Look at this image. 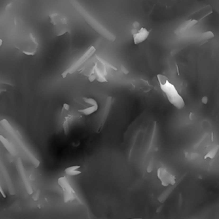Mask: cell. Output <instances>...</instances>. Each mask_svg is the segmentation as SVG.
Segmentation results:
<instances>
[{
	"mask_svg": "<svg viewBox=\"0 0 219 219\" xmlns=\"http://www.w3.org/2000/svg\"><path fill=\"white\" fill-rule=\"evenodd\" d=\"M131 34L133 36L134 43L135 45H139V44L147 40L149 34H150V31L147 30L145 28H140L138 29L133 28L131 30Z\"/></svg>",
	"mask_w": 219,
	"mask_h": 219,
	"instance_id": "9c48e42d",
	"label": "cell"
},
{
	"mask_svg": "<svg viewBox=\"0 0 219 219\" xmlns=\"http://www.w3.org/2000/svg\"><path fill=\"white\" fill-rule=\"evenodd\" d=\"M2 45H3V40H2L1 39H0V47L2 46Z\"/></svg>",
	"mask_w": 219,
	"mask_h": 219,
	"instance_id": "f546056e",
	"label": "cell"
},
{
	"mask_svg": "<svg viewBox=\"0 0 219 219\" xmlns=\"http://www.w3.org/2000/svg\"><path fill=\"white\" fill-rule=\"evenodd\" d=\"M218 150H219V145H216L214 147H212V149H211V150L205 155V159H206V158L213 159V158H215V157H216V155L217 154Z\"/></svg>",
	"mask_w": 219,
	"mask_h": 219,
	"instance_id": "d6986e66",
	"label": "cell"
},
{
	"mask_svg": "<svg viewBox=\"0 0 219 219\" xmlns=\"http://www.w3.org/2000/svg\"><path fill=\"white\" fill-rule=\"evenodd\" d=\"M70 3L73 5V7H74V8L81 15L83 19L85 20L86 22L93 29H94L97 33H98L101 36H103L104 39H106L109 41L114 42L116 40V38L115 34H113L111 32H110L108 29H106L103 26V25L98 22L95 18L91 16V15L87 12L86 10L84 9L77 1H76V0H70Z\"/></svg>",
	"mask_w": 219,
	"mask_h": 219,
	"instance_id": "6da1fadb",
	"label": "cell"
},
{
	"mask_svg": "<svg viewBox=\"0 0 219 219\" xmlns=\"http://www.w3.org/2000/svg\"><path fill=\"white\" fill-rule=\"evenodd\" d=\"M0 124H1L3 129H4L7 132H8L10 135L13 137L14 140L16 141V143L18 144V145H19V147L21 148V150L25 152V154L27 155V157L29 159V161L32 163L33 165H34L35 168H38L39 166V164H40V162H39V160L36 158V157L30 151H29V149L27 147V145L23 143L22 139H21V136L20 135L19 132L16 131V130H15L12 127V126L10 125V123L7 121L6 119H2L1 121H0Z\"/></svg>",
	"mask_w": 219,
	"mask_h": 219,
	"instance_id": "3957f363",
	"label": "cell"
},
{
	"mask_svg": "<svg viewBox=\"0 0 219 219\" xmlns=\"http://www.w3.org/2000/svg\"><path fill=\"white\" fill-rule=\"evenodd\" d=\"M186 175H187V173L186 174H183L181 176V177L179 179V181H176V183L175 184H173V185H170L169 188H168L165 191H163L161 194H160L159 196H158V201L160 202V203H164L166 201V200L168 199V198H169L170 197V195L171 194V193H173V191L175 190V189L176 188V187L177 186L180 184V182H181V181L182 180V179H183V177L184 176H186Z\"/></svg>",
	"mask_w": 219,
	"mask_h": 219,
	"instance_id": "4fadbf2b",
	"label": "cell"
},
{
	"mask_svg": "<svg viewBox=\"0 0 219 219\" xmlns=\"http://www.w3.org/2000/svg\"><path fill=\"white\" fill-rule=\"evenodd\" d=\"M10 7H11V3H9V4H8V5H7V6H6V8H5V10H8V9L10 8Z\"/></svg>",
	"mask_w": 219,
	"mask_h": 219,
	"instance_id": "83f0119b",
	"label": "cell"
},
{
	"mask_svg": "<svg viewBox=\"0 0 219 219\" xmlns=\"http://www.w3.org/2000/svg\"><path fill=\"white\" fill-rule=\"evenodd\" d=\"M132 86L134 88H136L139 91H141L143 93H148L152 90V85L149 84L147 81L143 79H137V80H133L131 81Z\"/></svg>",
	"mask_w": 219,
	"mask_h": 219,
	"instance_id": "5bb4252c",
	"label": "cell"
},
{
	"mask_svg": "<svg viewBox=\"0 0 219 219\" xmlns=\"http://www.w3.org/2000/svg\"><path fill=\"white\" fill-rule=\"evenodd\" d=\"M63 110H66V111H69V105L67 104H63Z\"/></svg>",
	"mask_w": 219,
	"mask_h": 219,
	"instance_id": "4316f807",
	"label": "cell"
},
{
	"mask_svg": "<svg viewBox=\"0 0 219 219\" xmlns=\"http://www.w3.org/2000/svg\"><path fill=\"white\" fill-rule=\"evenodd\" d=\"M50 18H51V22L54 26H57V30H56L57 36H61L68 32V29L64 27L67 24V21L64 17L61 16L57 14H53V15H51Z\"/></svg>",
	"mask_w": 219,
	"mask_h": 219,
	"instance_id": "52a82bcc",
	"label": "cell"
},
{
	"mask_svg": "<svg viewBox=\"0 0 219 219\" xmlns=\"http://www.w3.org/2000/svg\"><path fill=\"white\" fill-rule=\"evenodd\" d=\"M197 22H198V21H193V20H186L185 22L182 23L181 26L176 29V34H180V33H183L185 31H188L192 27L194 26L195 24H197Z\"/></svg>",
	"mask_w": 219,
	"mask_h": 219,
	"instance_id": "2e32d148",
	"label": "cell"
},
{
	"mask_svg": "<svg viewBox=\"0 0 219 219\" xmlns=\"http://www.w3.org/2000/svg\"><path fill=\"white\" fill-rule=\"evenodd\" d=\"M186 157H187V158L190 159V160H193L197 158H199V155L198 153H194V152H192V153H186Z\"/></svg>",
	"mask_w": 219,
	"mask_h": 219,
	"instance_id": "44dd1931",
	"label": "cell"
},
{
	"mask_svg": "<svg viewBox=\"0 0 219 219\" xmlns=\"http://www.w3.org/2000/svg\"><path fill=\"white\" fill-rule=\"evenodd\" d=\"M95 47L94 46H91L90 48L86 51V52L83 54V56H81V57L79 58V59L75 62V63L71 65L70 67H69L68 69H66L63 74H62V76H63V78H66V76L67 75L69 74H73V73H75L78 70V69H80V68H81L83 64H85V63L87 61V60H89L91 57H92V56L94 54V52H95Z\"/></svg>",
	"mask_w": 219,
	"mask_h": 219,
	"instance_id": "5b68a950",
	"label": "cell"
},
{
	"mask_svg": "<svg viewBox=\"0 0 219 219\" xmlns=\"http://www.w3.org/2000/svg\"><path fill=\"white\" fill-rule=\"evenodd\" d=\"M162 208H163V206H160L159 208H158V209H157V212H159V211L162 210Z\"/></svg>",
	"mask_w": 219,
	"mask_h": 219,
	"instance_id": "f1b7e54d",
	"label": "cell"
},
{
	"mask_svg": "<svg viewBox=\"0 0 219 219\" xmlns=\"http://www.w3.org/2000/svg\"><path fill=\"white\" fill-rule=\"evenodd\" d=\"M122 70L123 71V73H124L125 75H127V74H129V70H127V69H126L124 66H122Z\"/></svg>",
	"mask_w": 219,
	"mask_h": 219,
	"instance_id": "484cf974",
	"label": "cell"
},
{
	"mask_svg": "<svg viewBox=\"0 0 219 219\" xmlns=\"http://www.w3.org/2000/svg\"><path fill=\"white\" fill-rule=\"evenodd\" d=\"M213 37H214V34L211 31H207L200 35V39H203V40H207V39H210Z\"/></svg>",
	"mask_w": 219,
	"mask_h": 219,
	"instance_id": "ffe728a7",
	"label": "cell"
},
{
	"mask_svg": "<svg viewBox=\"0 0 219 219\" xmlns=\"http://www.w3.org/2000/svg\"><path fill=\"white\" fill-rule=\"evenodd\" d=\"M57 183L59 185V187L62 188V190H63L64 203H69V202L74 201V200H76V201H78L80 204H81L83 206L86 207L85 204H84L82 200L79 198L78 195L76 194L75 191L71 187V185L69 182L66 176H61L58 178Z\"/></svg>",
	"mask_w": 219,
	"mask_h": 219,
	"instance_id": "277c9868",
	"label": "cell"
},
{
	"mask_svg": "<svg viewBox=\"0 0 219 219\" xmlns=\"http://www.w3.org/2000/svg\"><path fill=\"white\" fill-rule=\"evenodd\" d=\"M0 193H1V194H2V196L3 197V198H5V197H6V195H5L4 192H3V188H2L1 184H0Z\"/></svg>",
	"mask_w": 219,
	"mask_h": 219,
	"instance_id": "d4e9b609",
	"label": "cell"
},
{
	"mask_svg": "<svg viewBox=\"0 0 219 219\" xmlns=\"http://www.w3.org/2000/svg\"><path fill=\"white\" fill-rule=\"evenodd\" d=\"M16 169L18 170V173H19L20 176L21 177V180H22V182L25 186V188H26V191L28 192V194H32L34 190H33V188L30 184V181H29V179L27 176V174L25 172V169L24 166L22 164V161H21V158H17L16 159Z\"/></svg>",
	"mask_w": 219,
	"mask_h": 219,
	"instance_id": "ba28073f",
	"label": "cell"
},
{
	"mask_svg": "<svg viewBox=\"0 0 219 219\" xmlns=\"http://www.w3.org/2000/svg\"><path fill=\"white\" fill-rule=\"evenodd\" d=\"M113 100L114 99H113L112 97H108L107 98L106 103H105V106L103 110V112H102V116H101V118H100V121H99V124H98V127L97 129V133H100L101 130L103 129L104 123H105V122H106V120H107L108 116H109L110 111H111Z\"/></svg>",
	"mask_w": 219,
	"mask_h": 219,
	"instance_id": "8fae6325",
	"label": "cell"
},
{
	"mask_svg": "<svg viewBox=\"0 0 219 219\" xmlns=\"http://www.w3.org/2000/svg\"><path fill=\"white\" fill-rule=\"evenodd\" d=\"M32 198L34 201H37V200L39 199V195H40V191L39 190H36L35 192H33L32 193Z\"/></svg>",
	"mask_w": 219,
	"mask_h": 219,
	"instance_id": "7402d4cb",
	"label": "cell"
},
{
	"mask_svg": "<svg viewBox=\"0 0 219 219\" xmlns=\"http://www.w3.org/2000/svg\"><path fill=\"white\" fill-rule=\"evenodd\" d=\"M80 169H81V165H72L67 167L64 170V172L69 176H75L81 174V171L80 170Z\"/></svg>",
	"mask_w": 219,
	"mask_h": 219,
	"instance_id": "e0dca14e",
	"label": "cell"
},
{
	"mask_svg": "<svg viewBox=\"0 0 219 219\" xmlns=\"http://www.w3.org/2000/svg\"><path fill=\"white\" fill-rule=\"evenodd\" d=\"M98 108V104H91L88 107H86L81 110H78V111L80 113H82V114L85 116H89L91 114H93V113H94L95 111H97Z\"/></svg>",
	"mask_w": 219,
	"mask_h": 219,
	"instance_id": "ac0fdd59",
	"label": "cell"
},
{
	"mask_svg": "<svg viewBox=\"0 0 219 219\" xmlns=\"http://www.w3.org/2000/svg\"><path fill=\"white\" fill-rule=\"evenodd\" d=\"M157 78H158V81L159 82L160 88L166 95L170 103L172 104L177 109L183 108L185 105V102L173 84H171L168 81V78L163 75H158Z\"/></svg>",
	"mask_w": 219,
	"mask_h": 219,
	"instance_id": "7a4b0ae2",
	"label": "cell"
},
{
	"mask_svg": "<svg viewBox=\"0 0 219 219\" xmlns=\"http://www.w3.org/2000/svg\"><path fill=\"white\" fill-rule=\"evenodd\" d=\"M153 170V159L152 158V160L150 162H149L148 165H147V171L148 173H151Z\"/></svg>",
	"mask_w": 219,
	"mask_h": 219,
	"instance_id": "603a6c76",
	"label": "cell"
},
{
	"mask_svg": "<svg viewBox=\"0 0 219 219\" xmlns=\"http://www.w3.org/2000/svg\"><path fill=\"white\" fill-rule=\"evenodd\" d=\"M201 101H202V103H203L204 104H206L207 102H208V98H207L206 96H204V97L202 98Z\"/></svg>",
	"mask_w": 219,
	"mask_h": 219,
	"instance_id": "cb8c5ba5",
	"label": "cell"
},
{
	"mask_svg": "<svg viewBox=\"0 0 219 219\" xmlns=\"http://www.w3.org/2000/svg\"><path fill=\"white\" fill-rule=\"evenodd\" d=\"M213 11L212 7L211 5H206L202 7L201 9H199L198 10H196L193 13H192L190 16H188L187 20H193L196 21H199L200 20H202L203 18H205L206 16H209L210 14H211Z\"/></svg>",
	"mask_w": 219,
	"mask_h": 219,
	"instance_id": "30bf717a",
	"label": "cell"
},
{
	"mask_svg": "<svg viewBox=\"0 0 219 219\" xmlns=\"http://www.w3.org/2000/svg\"><path fill=\"white\" fill-rule=\"evenodd\" d=\"M0 142L3 144V145L6 148V150L8 151L11 156H16L17 155V151L16 150L14 145L11 144V142H10L8 139L3 137V135H0Z\"/></svg>",
	"mask_w": 219,
	"mask_h": 219,
	"instance_id": "9a60e30c",
	"label": "cell"
},
{
	"mask_svg": "<svg viewBox=\"0 0 219 219\" xmlns=\"http://www.w3.org/2000/svg\"><path fill=\"white\" fill-rule=\"evenodd\" d=\"M157 175H158V180L163 187H169L170 185L175 184L176 181V176L173 174H171L163 164H160V166L158 168Z\"/></svg>",
	"mask_w": 219,
	"mask_h": 219,
	"instance_id": "8992f818",
	"label": "cell"
},
{
	"mask_svg": "<svg viewBox=\"0 0 219 219\" xmlns=\"http://www.w3.org/2000/svg\"><path fill=\"white\" fill-rule=\"evenodd\" d=\"M0 170H1L2 175L3 176V178H4V180H5V182L7 184V188H8L10 194V195H15V193H16V190H15L12 181H11V179H10V174L8 172V170H6L5 166L3 164L1 159H0Z\"/></svg>",
	"mask_w": 219,
	"mask_h": 219,
	"instance_id": "7c38bea8",
	"label": "cell"
}]
</instances>
